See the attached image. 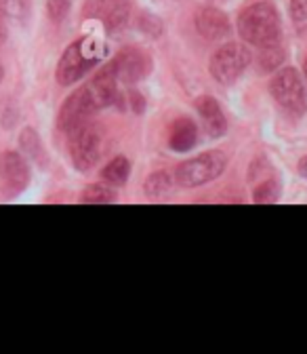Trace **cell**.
<instances>
[{
  "label": "cell",
  "mask_w": 307,
  "mask_h": 354,
  "mask_svg": "<svg viewBox=\"0 0 307 354\" xmlns=\"http://www.w3.org/2000/svg\"><path fill=\"white\" fill-rule=\"evenodd\" d=\"M238 34L244 42L255 44L257 49L280 44L282 21L278 9L268 0H257L246 5L238 15Z\"/></svg>",
  "instance_id": "obj_1"
},
{
  "label": "cell",
  "mask_w": 307,
  "mask_h": 354,
  "mask_svg": "<svg viewBox=\"0 0 307 354\" xmlns=\"http://www.w3.org/2000/svg\"><path fill=\"white\" fill-rule=\"evenodd\" d=\"M228 167V156L221 150H208L194 158H188L172 169L175 184L181 188H200L215 182Z\"/></svg>",
  "instance_id": "obj_2"
},
{
  "label": "cell",
  "mask_w": 307,
  "mask_h": 354,
  "mask_svg": "<svg viewBox=\"0 0 307 354\" xmlns=\"http://www.w3.org/2000/svg\"><path fill=\"white\" fill-rule=\"evenodd\" d=\"M68 150L72 165L78 171H91L106 150V133L99 124L86 120L72 133H68Z\"/></svg>",
  "instance_id": "obj_3"
},
{
  "label": "cell",
  "mask_w": 307,
  "mask_h": 354,
  "mask_svg": "<svg viewBox=\"0 0 307 354\" xmlns=\"http://www.w3.org/2000/svg\"><path fill=\"white\" fill-rule=\"evenodd\" d=\"M272 100L288 114L303 116L307 112V91L301 74L295 68H284L270 80Z\"/></svg>",
  "instance_id": "obj_4"
},
{
  "label": "cell",
  "mask_w": 307,
  "mask_h": 354,
  "mask_svg": "<svg viewBox=\"0 0 307 354\" xmlns=\"http://www.w3.org/2000/svg\"><path fill=\"white\" fill-rule=\"evenodd\" d=\"M250 51L240 42L221 44L210 57L208 70L219 84H234L250 64Z\"/></svg>",
  "instance_id": "obj_5"
},
{
  "label": "cell",
  "mask_w": 307,
  "mask_h": 354,
  "mask_svg": "<svg viewBox=\"0 0 307 354\" xmlns=\"http://www.w3.org/2000/svg\"><path fill=\"white\" fill-rule=\"evenodd\" d=\"M28 184H30L28 160L15 150L0 152V196L7 201L15 198L28 188Z\"/></svg>",
  "instance_id": "obj_6"
},
{
  "label": "cell",
  "mask_w": 307,
  "mask_h": 354,
  "mask_svg": "<svg viewBox=\"0 0 307 354\" xmlns=\"http://www.w3.org/2000/svg\"><path fill=\"white\" fill-rule=\"evenodd\" d=\"M95 112H99V108H97L95 100L91 97L86 84H82L72 95H68V100L61 104L59 114H57V129L68 136V133H72L86 120H91V116Z\"/></svg>",
  "instance_id": "obj_7"
},
{
  "label": "cell",
  "mask_w": 307,
  "mask_h": 354,
  "mask_svg": "<svg viewBox=\"0 0 307 354\" xmlns=\"http://www.w3.org/2000/svg\"><path fill=\"white\" fill-rule=\"evenodd\" d=\"M97 57L86 53V40H76L72 42L70 47L63 51L59 64H57V82L61 86H70L74 82H78L86 72H89L95 66Z\"/></svg>",
  "instance_id": "obj_8"
},
{
  "label": "cell",
  "mask_w": 307,
  "mask_h": 354,
  "mask_svg": "<svg viewBox=\"0 0 307 354\" xmlns=\"http://www.w3.org/2000/svg\"><path fill=\"white\" fill-rule=\"evenodd\" d=\"M118 82L135 84L143 80L152 72V59L150 55L139 47H124L116 53V57L110 62Z\"/></svg>",
  "instance_id": "obj_9"
},
{
  "label": "cell",
  "mask_w": 307,
  "mask_h": 354,
  "mask_svg": "<svg viewBox=\"0 0 307 354\" xmlns=\"http://www.w3.org/2000/svg\"><path fill=\"white\" fill-rule=\"evenodd\" d=\"M84 17H93L103 24V28L112 34L120 32L130 19L128 0H86Z\"/></svg>",
  "instance_id": "obj_10"
},
{
  "label": "cell",
  "mask_w": 307,
  "mask_h": 354,
  "mask_svg": "<svg viewBox=\"0 0 307 354\" xmlns=\"http://www.w3.org/2000/svg\"><path fill=\"white\" fill-rule=\"evenodd\" d=\"M86 88H89V93L95 100V104H97L99 110H103L108 106H114L120 100L118 78H116V74H114V70H112L110 64L106 68H101L91 82H86Z\"/></svg>",
  "instance_id": "obj_11"
},
{
  "label": "cell",
  "mask_w": 307,
  "mask_h": 354,
  "mask_svg": "<svg viewBox=\"0 0 307 354\" xmlns=\"http://www.w3.org/2000/svg\"><path fill=\"white\" fill-rule=\"evenodd\" d=\"M196 112L204 124V131L206 136L212 138V140H219L226 136L228 131V120H226V114L219 106V102L210 95H202L196 100Z\"/></svg>",
  "instance_id": "obj_12"
},
{
  "label": "cell",
  "mask_w": 307,
  "mask_h": 354,
  "mask_svg": "<svg viewBox=\"0 0 307 354\" xmlns=\"http://www.w3.org/2000/svg\"><path fill=\"white\" fill-rule=\"evenodd\" d=\"M196 30L206 40H221L230 34V19L224 11L204 7L196 13Z\"/></svg>",
  "instance_id": "obj_13"
},
{
  "label": "cell",
  "mask_w": 307,
  "mask_h": 354,
  "mask_svg": "<svg viewBox=\"0 0 307 354\" xmlns=\"http://www.w3.org/2000/svg\"><path fill=\"white\" fill-rule=\"evenodd\" d=\"M198 144V127L192 118L179 116L168 127V146L175 152H190Z\"/></svg>",
  "instance_id": "obj_14"
},
{
  "label": "cell",
  "mask_w": 307,
  "mask_h": 354,
  "mask_svg": "<svg viewBox=\"0 0 307 354\" xmlns=\"http://www.w3.org/2000/svg\"><path fill=\"white\" fill-rule=\"evenodd\" d=\"M19 146H21V152L32 158L38 167H47L49 162V156H47V150L42 146V140L36 133L34 127H26L21 133H19Z\"/></svg>",
  "instance_id": "obj_15"
},
{
  "label": "cell",
  "mask_w": 307,
  "mask_h": 354,
  "mask_svg": "<svg viewBox=\"0 0 307 354\" xmlns=\"http://www.w3.org/2000/svg\"><path fill=\"white\" fill-rule=\"evenodd\" d=\"M101 180L108 186H124L130 175V162L126 156H114L103 169H101Z\"/></svg>",
  "instance_id": "obj_16"
},
{
  "label": "cell",
  "mask_w": 307,
  "mask_h": 354,
  "mask_svg": "<svg viewBox=\"0 0 307 354\" xmlns=\"http://www.w3.org/2000/svg\"><path fill=\"white\" fill-rule=\"evenodd\" d=\"M175 186V175L172 171H156L152 173L146 184H143V192L150 196V198H158V196H164L166 192H170Z\"/></svg>",
  "instance_id": "obj_17"
},
{
  "label": "cell",
  "mask_w": 307,
  "mask_h": 354,
  "mask_svg": "<svg viewBox=\"0 0 307 354\" xmlns=\"http://www.w3.org/2000/svg\"><path fill=\"white\" fill-rule=\"evenodd\" d=\"M114 201H116V194L106 182L84 188V192L80 196V203H84V205H108V203H114Z\"/></svg>",
  "instance_id": "obj_18"
},
{
  "label": "cell",
  "mask_w": 307,
  "mask_h": 354,
  "mask_svg": "<svg viewBox=\"0 0 307 354\" xmlns=\"http://www.w3.org/2000/svg\"><path fill=\"white\" fill-rule=\"evenodd\" d=\"M282 62H284V49L280 47V44H272V47L259 49L257 68L261 72H274Z\"/></svg>",
  "instance_id": "obj_19"
},
{
  "label": "cell",
  "mask_w": 307,
  "mask_h": 354,
  "mask_svg": "<svg viewBox=\"0 0 307 354\" xmlns=\"http://www.w3.org/2000/svg\"><path fill=\"white\" fill-rule=\"evenodd\" d=\"M278 198H280V184H278V180H274V177L261 182L252 190V201L259 205H270V203H276Z\"/></svg>",
  "instance_id": "obj_20"
},
{
  "label": "cell",
  "mask_w": 307,
  "mask_h": 354,
  "mask_svg": "<svg viewBox=\"0 0 307 354\" xmlns=\"http://www.w3.org/2000/svg\"><path fill=\"white\" fill-rule=\"evenodd\" d=\"M0 11L13 19H26L30 13V0H0Z\"/></svg>",
  "instance_id": "obj_21"
},
{
  "label": "cell",
  "mask_w": 307,
  "mask_h": 354,
  "mask_svg": "<svg viewBox=\"0 0 307 354\" xmlns=\"http://www.w3.org/2000/svg\"><path fill=\"white\" fill-rule=\"evenodd\" d=\"M72 9V0H47V15L53 24H61Z\"/></svg>",
  "instance_id": "obj_22"
},
{
  "label": "cell",
  "mask_w": 307,
  "mask_h": 354,
  "mask_svg": "<svg viewBox=\"0 0 307 354\" xmlns=\"http://www.w3.org/2000/svg\"><path fill=\"white\" fill-rule=\"evenodd\" d=\"M139 28H141L148 36H152V38H158V36L162 34V21H160L158 17L150 15V13H143V15L139 17Z\"/></svg>",
  "instance_id": "obj_23"
},
{
  "label": "cell",
  "mask_w": 307,
  "mask_h": 354,
  "mask_svg": "<svg viewBox=\"0 0 307 354\" xmlns=\"http://www.w3.org/2000/svg\"><path fill=\"white\" fill-rule=\"evenodd\" d=\"M290 17L295 21L307 19V0H290Z\"/></svg>",
  "instance_id": "obj_24"
},
{
  "label": "cell",
  "mask_w": 307,
  "mask_h": 354,
  "mask_svg": "<svg viewBox=\"0 0 307 354\" xmlns=\"http://www.w3.org/2000/svg\"><path fill=\"white\" fill-rule=\"evenodd\" d=\"M130 104H133V112L135 114H143V110H146V100L141 97V93H137V91H130Z\"/></svg>",
  "instance_id": "obj_25"
},
{
  "label": "cell",
  "mask_w": 307,
  "mask_h": 354,
  "mask_svg": "<svg viewBox=\"0 0 307 354\" xmlns=\"http://www.w3.org/2000/svg\"><path fill=\"white\" fill-rule=\"evenodd\" d=\"M7 36H9V28H7V15L0 11V47L7 42Z\"/></svg>",
  "instance_id": "obj_26"
},
{
  "label": "cell",
  "mask_w": 307,
  "mask_h": 354,
  "mask_svg": "<svg viewBox=\"0 0 307 354\" xmlns=\"http://www.w3.org/2000/svg\"><path fill=\"white\" fill-rule=\"evenodd\" d=\"M299 175L307 180V156H303V158L299 160Z\"/></svg>",
  "instance_id": "obj_27"
},
{
  "label": "cell",
  "mask_w": 307,
  "mask_h": 354,
  "mask_svg": "<svg viewBox=\"0 0 307 354\" xmlns=\"http://www.w3.org/2000/svg\"><path fill=\"white\" fill-rule=\"evenodd\" d=\"M3 78H5V68H3V64H0V82H3Z\"/></svg>",
  "instance_id": "obj_28"
},
{
  "label": "cell",
  "mask_w": 307,
  "mask_h": 354,
  "mask_svg": "<svg viewBox=\"0 0 307 354\" xmlns=\"http://www.w3.org/2000/svg\"><path fill=\"white\" fill-rule=\"evenodd\" d=\"M303 74H305V80H307V57H305V64H303Z\"/></svg>",
  "instance_id": "obj_29"
}]
</instances>
